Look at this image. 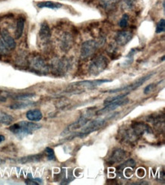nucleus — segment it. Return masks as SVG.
I'll return each instance as SVG.
<instances>
[{
    "mask_svg": "<svg viewBox=\"0 0 165 185\" xmlns=\"http://www.w3.org/2000/svg\"><path fill=\"white\" fill-rule=\"evenodd\" d=\"M40 128H41V125L39 124L22 121V122L14 124L13 125L10 126L9 130L19 138L22 139L25 136L32 134L33 131L38 130Z\"/></svg>",
    "mask_w": 165,
    "mask_h": 185,
    "instance_id": "f257e3e1",
    "label": "nucleus"
},
{
    "mask_svg": "<svg viewBox=\"0 0 165 185\" xmlns=\"http://www.w3.org/2000/svg\"><path fill=\"white\" fill-rule=\"evenodd\" d=\"M110 119V118L109 117V118H106V119H97L94 121H91V122L87 124V125H85V128L81 131L75 133L73 137H80V138H83V137H86V136L90 134L92 132H94L96 130H99L100 128H101L103 125H105L107 120Z\"/></svg>",
    "mask_w": 165,
    "mask_h": 185,
    "instance_id": "f03ea898",
    "label": "nucleus"
},
{
    "mask_svg": "<svg viewBox=\"0 0 165 185\" xmlns=\"http://www.w3.org/2000/svg\"><path fill=\"white\" fill-rule=\"evenodd\" d=\"M108 63V59L104 55L95 57L89 65V72L93 76H97L107 69Z\"/></svg>",
    "mask_w": 165,
    "mask_h": 185,
    "instance_id": "7ed1b4c3",
    "label": "nucleus"
},
{
    "mask_svg": "<svg viewBox=\"0 0 165 185\" xmlns=\"http://www.w3.org/2000/svg\"><path fill=\"white\" fill-rule=\"evenodd\" d=\"M95 112H94L93 109H88L86 112H84L81 117L79 118L78 120L75 122H74L73 124H72L71 125H69L68 128H66V130H65V133L68 132V133H70V132L75 131L76 130H79V129L85 127L87 124L88 123L91 121V118L93 117V115H94Z\"/></svg>",
    "mask_w": 165,
    "mask_h": 185,
    "instance_id": "20e7f679",
    "label": "nucleus"
},
{
    "mask_svg": "<svg viewBox=\"0 0 165 185\" xmlns=\"http://www.w3.org/2000/svg\"><path fill=\"white\" fill-rule=\"evenodd\" d=\"M100 46H101L100 42L96 41L94 40H90L84 42L81 48V58L82 59L89 58L96 52L97 49Z\"/></svg>",
    "mask_w": 165,
    "mask_h": 185,
    "instance_id": "39448f33",
    "label": "nucleus"
},
{
    "mask_svg": "<svg viewBox=\"0 0 165 185\" xmlns=\"http://www.w3.org/2000/svg\"><path fill=\"white\" fill-rule=\"evenodd\" d=\"M29 67L35 72L46 74L48 72V67L43 58L38 55H33L28 60Z\"/></svg>",
    "mask_w": 165,
    "mask_h": 185,
    "instance_id": "423d86ee",
    "label": "nucleus"
},
{
    "mask_svg": "<svg viewBox=\"0 0 165 185\" xmlns=\"http://www.w3.org/2000/svg\"><path fill=\"white\" fill-rule=\"evenodd\" d=\"M153 74H154V73L150 74H148V75H146V76H144V77H141V78H139L138 80H137L136 81L133 82V83H130V84H129V85L124 86V87H120V88H117V89H114V90H108V91H106V92L110 93V94H114V93H118V92H123V91L131 92V91H132V90H136V89L138 88L140 86H142V84H143V83H145L146 80H149V79L150 78V77H152Z\"/></svg>",
    "mask_w": 165,
    "mask_h": 185,
    "instance_id": "0eeeda50",
    "label": "nucleus"
},
{
    "mask_svg": "<svg viewBox=\"0 0 165 185\" xmlns=\"http://www.w3.org/2000/svg\"><path fill=\"white\" fill-rule=\"evenodd\" d=\"M113 80L109 79H100V80H83L77 83L71 84V87H78V88H85V89H93L96 87L101 85L104 83L111 82Z\"/></svg>",
    "mask_w": 165,
    "mask_h": 185,
    "instance_id": "6e6552de",
    "label": "nucleus"
},
{
    "mask_svg": "<svg viewBox=\"0 0 165 185\" xmlns=\"http://www.w3.org/2000/svg\"><path fill=\"white\" fill-rule=\"evenodd\" d=\"M129 102V100L128 99H123V100H118V101H116V102H110V103L107 104V105H105L106 106L104 107L103 108L100 109V110L97 111V115H103V114H106L108 113V112H112L114 111L115 108H118V107L122 106V105H126Z\"/></svg>",
    "mask_w": 165,
    "mask_h": 185,
    "instance_id": "1a4fd4ad",
    "label": "nucleus"
},
{
    "mask_svg": "<svg viewBox=\"0 0 165 185\" xmlns=\"http://www.w3.org/2000/svg\"><path fill=\"white\" fill-rule=\"evenodd\" d=\"M132 33L129 31H126V30H122L117 33L116 35V43L118 44L119 46H123L126 45L132 39Z\"/></svg>",
    "mask_w": 165,
    "mask_h": 185,
    "instance_id": "9d476101",
    "label": "nucleus"
},
{
    "mask_svg": "<svg viewBox=\"0 0 165 185\" xmlns=\"http://www.w3.org/2000/svg\"><path fill=\"white\" fill-rule=\"evenodd\" d=\"M1 36H2V41L8 49H14L16 47V43H15L13 37L9 34L8 30L5 29H2Z\"/></svg>",
    "mask_w": 165,
    "mask_h": 185,
    "instance_id": "9b49d317",
    "label": "nucleus"
},
{
    "mask_svg": "<svg viewBox=\"0 0 165 185\" xmlns=\"http://www.w3.org/2000/svg\"><path fill=\"white\" fill-rule=\"evenodd\" d=\"M39 37L40 40L43 41H48L51 37V30L47 22H43L40 25V31H39Z\"/></svg>",
    "mask_w": 165,
    "mask_h": 185,
    "instance_id": "f8f14e48",
    "label": "nucleus"
},
{
    "mask_svg": "<svg viewBox=\"0 0 165 185\" xmlns=\"http://www.w3.org/2000/svg\"><path fill=\"white\" fill-rule=\"evenodd\" d=\"M73 44V38H72V35L68 33H64V35L62 36V40H61V48L63 51L67 52L70 49Z\"/></svg>",
    "mask_w": 165,
    "mask_h": 185,
    "instance_id": "ddd939ff",
    "label": "nucleus"
},
{
    "mask_svg": "<svg viewBox=\"0 0 165 185\" xmlns=\"http://www.w3.org/2000/svg\"><path fill=\"white\" fill-rule=\"evenodd\" d=\"M125 157H126L125 151L123 150H120V149H117V150H114V152H113L111 156L110 157L109 162H110V163L111 164L118 163V162L123 160Z\"/></svg>",
    "mask_w": 165,
    "mask_h": 185,
    "instance_id": "4468645a",
    "label": "nucleus"
},
{
    "mask_svg": "<svg viewBox=\"0 0 165 185\" xmlns=\"http://www.w3.org/2000/svg\"><path fill=\"white\" fill-rule=\"evenodd\" d=\"M25 18L24 17L20 16L17 20L16 24V30H15V38L20 39L22 37V34H23L24 28H25Z\"/></svg>",
    "mask_w": 165,
    "mask_h": 185,
    "instance_id": "2eb2a0df",
    "label": "nucleus"
},
{
    "mask_svg": "<svg viewBox=\"0 0 165 185\" xmlns=\"http://www.w3.org/2000/svg\"><path fill=\"white\" fill-rule=\"evenodd\" d=\"M26 117L29 121L31 122H38L43 118V114L39 109H31L28 111L26 113Z\"/></svg>",
    "mask_w": 165,
    "mask_h": 185,
    "instance_id": "dca6fc26",
    "label": "nucleus"
},
{
    "mask_svg": "<svg viewBox=\"0 0 165 185\" xmlns=\"http://www.w3.org/2000/svg\"><path fill=\"white\" fill-rule=\"evenodd\" d=\"M120 0H99L100 6L106 11L113 10L117 7Z\"/></svg>",
    "mask_w": 165,
    "mask_h": 185,
    "instance_id": "f3484780",
    "label": "nucleus"
},
{
    "mask_svg": "<svg viewBox=\"0 0 165 185\" xmlns=\"http://www.w3.org/2000/svg\"><path fill=\"white\" fill-rule=\"evenodd\" d=\"M37 7L40 8H51V9H58V8H62V4L59 3V2H51V1H44V2H40L37 4Z\"/></svg>",
    "mask_w": 165,
    "mask_h": 185,
    "instance_id": "a211bd4d",
    "label": "nucleus"
},
{
    "mask_svg": "<svg viewBox=\"0 0 165 185\" xmlns=\"http://www.w3.org/2000/svg\"><path fill=\"white\" fill-rule=\"evenodd\" d=\"M42 158H43L42 154H37V155L28 156L21 158L20 159H19V162L22 164L30 163V162H37L41 160Z\"/></svg>",
    "mask_w": 165,
    "mask_h": 185,
    "instance_id": "6ab92c4d",
    "label": "nucleus"
},
{
    "mask_svg": "<svg viewBox=\"0 0 165 185\" xmlns=\"http://www.w3.org/2000/svg\"><path fill=\"white\" fill-rule=\"evenodd\" d=\"M13 117L4 112H0V124L9 125L13 122Z\"/></svg>",
    "mask_w": 165,
    "mask_h": 185,
    "instance_id": "aec40b11",
    "label": "nucleus"
},
{
    "mask_svg": "<svg viewBox=\"0 0 165 185\" xmlns=\"http://www.w3.org/2000/svg\"><path fill=\"white\" fill-rule=\"evenodd\" d=\"M67 67V63L65 61L57 60L54 62V69L57 72H64Z\"/></svg>",
    "mask_w": 165,
    "mask_h": 185,
    "instance_id": "412c9836",
    "label": "nucleus"
},
{
    "mask_svg": "<svg viewBox=\"0 0 165 185\" xmlns=\"http://www.w3.org/2000/svg\"><path fill=\"white\" fill-rule=\"evenodd\" d=\"M33 105H34V102H22L12 104L9 107H10V108H12V109H23V108H28V107H30Z\"/></svg>",
    "mask_w": 165,
    "mask_h": 185,
    "instance_id": "4be33fe9",
    "label": "nucleus"
},
{
    "mask_svg": "<svg viewBox=\"0 0 165 185\" xmlns=\"http://www.w3.org/2000/svg\"><path fill=\"white\" fill-rule=\"evenodd\" d=\"M129 94V92H128V93H125V94H120V95H119V96H116V97H109V98L106 99V100H104L103 104H104V105H107V104L110 103V102H116V101H118V100H123V99L125 98V97H126Z\"/></svg>",
    "mask_w": 165,
    "mask_h": 185,
    "instance_id": "5701e85b",
    "label": "nucleus"
},
{
    "mask_svg": "<svg viewBox=\"0 0 165 185\" xmlns=\"http://www.w3.org/2000/svg\"><path fill=\"white\" fill-rule=\"evenodd\" d=\"M135 0H123L122 6L125 9H129L131 10L135 7Z\"/></svg>",
    "mask_w": 165,
    "mask_h": 185,
    "instance_id": "b1692460",
    "label": "nucleus"
},
{
    "mask_svg": "<svg viewBox=\"0 0 165 185\" xmlns=\"http://www.w3.org/2000/svg\"><path fill=\"white\" fill-rule=\"evenodd\" d=\"M129 16L128 14H124L122 18H121V19H120V22H119L120 27H122V28L126 27L129 23Z\"/></svg>",
    "mask_w": 165,
    "mask_h": 185,
    "instance_id": "393cba45",
    "label": "nucleus"
},
{
    "mask_svg": "<svg viewBox=\"0 0 165 185\" xmlns=\"http://www.w3.org/2000/svg\"><path fill=\"white\" fill-rule=\"evenodd\" d=\"M165 30V20L164 18L161 19L157 24V27H156V33H161L164 32Z\"/></svg>",
    "mask_w": 165,
    "mask_h": 185,
    "instance_id": "a878e982",
    "label": "nucleus"
},
{
    "mask_svg": "<svg viewBox=\"0 0 165 185\" xmlns=\"http://www.w3.org/2000/svg\"><path fill=\"white\" fill-rule=\"evenodd\" d=\"M45 153H46V155H47V157L49 160H55L56 159L54 150L52 148L47 147V148L45 149Z\"/></svg>",
    "mask_w": 165,
    "mask_h": 185,
    "instance_id": "bb28decb",
    "label": "nucleus"
},
{
    "mask_svg": "<svg viewBox=\"0 0 165 185\" xmlns=\"http://www.w3.org/2000/svg\"><path fill=\"white\" fill-rule=\"evenodd\" d=\"M33 96H34L33 94H22L15 96L14 98L16 99V100H26V99L30 98V97H33Z\"/></svg>",
    "mask_w": 165,
    "mask_h": 185,
    "instance_id": "cd10ccee",
    "label": "nucleus"
},
{
    "mask_svg": "<svg viewBox=\"0 0 165 185\" xmlns=\"http://www.w3.org/2000/svg\"><path fill=\"white\" fill-rule=\"evenodd\" d=\"M8 52V49L3 43L2 40H0V55H6Z\"/></svg>",
    "mask_w": 165,
    "mask_h": 185,
    "instance_id": "c85d7f7f",
    "label": "nucleus"
},
{
    "mask_svg": "<svg viewBox=\"0 0 165 185\" xmlns=\"http://www.w3.org/2000/svg\"><path fill=\"white\" fill-rule=\"evenodd\" d=\"M155 87H156V84H155V83H151V84H149V85H148L145 87V90H144V94H146V95L147 94H149L155 90Z\"/></svg>",
    "mask_w": 165,
    "mask_h": 185,
    "instance_id": "c756f323",
    "label": "nucleus"
},
{
    "mask_svg": "<svg viewBox=\"0 0 165 185\" xmlns=\"http://www.w3.org/2000/svg\"><path fill=\"white\" fill-rule=\"evenodd\" d=\"M4 140H5V137H4L3 135H1V134H0V143L3 142Z\"/></svg>",
    "mask_w": 165,
    "mask_h": 185,
    "instance_id": "7c9ffc66",
    "label": "nucleus"
},
{
    "mask_svg": "<svg viewBox=\"0 0 165 185\" xmlns=\"http://www.w3.org/2000/svg\"><path fill=\"white\" fill-rule=\"evenodd\" d=\"M5 163V161L3 160V159H2V158H0V164H3Z\"/></svg>",
    "mask_w": 165,
    "mask_h": 185,
    "instance_id": "2f4dec72",
    "label": "nucleus"
}]
</instances>
